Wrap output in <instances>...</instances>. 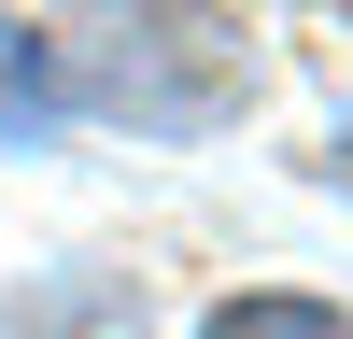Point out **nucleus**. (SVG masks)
I'll use <instances>...</instances> for the list:
<instances>
[{"label": "nucleus", "mask_w": 353, "mask_h": 339, "mask_svg": "<svg viewBox=\"0 0 353 339\" xmlns=\"http://www.w3.org/2000/svg\"><path fill=\"white\" fill-rule=\"evenodd\" d=\"M241 85H254L241 28H85V43H57V99H99L128 127H198Z\"/></svg>", "instance_id": "nucleus-1"}, {"label": "nucleus", "mask_w": 353, "mask_h": 339, "mask_svg": "<svg viewBox=\"0 0 353 339\" xmlns=\"http://www.w3.org/2000/svg\"><path fill=\"white\" fill-rule=\"evenodd\" d=\"M198 339H353V311H339V297H283V282H269V297H226Z\"/></svg>", "instance_id": "nucleus-3"}, {"label": "nucleus", "mask_w": 353, "mask_h": 339, "mask_svg": "<svg viewBox=\"0 0 353 339\" xmlns=\"http://www.w3.org/2000/svg\"><path fill=\"white\" fill-rule=\"evenodd\" d=\"M57 127V28L0 14V141H43Z\"/></svg>", "instance_id": "nucleus-2"}]
</instances>
